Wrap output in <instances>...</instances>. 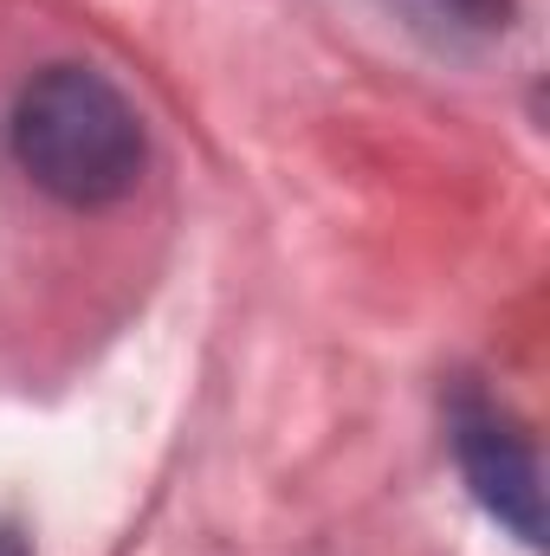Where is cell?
Returning a JSON list of instances; mask_svg holds the SVG:
<instances>
[{"label": "cell", "instance_id": "1", "mask_svg": "<svg viewBox=\"0 0 550 556\" xmlns=\"http://www.w3.org/2000/svg\"><path fill=\"white\" fill-rule=\"evenodd\" d=\"M13 162L33 188L65 207H117L149 168V130L137 104L98 65H46L26 78L7 117Z\"/></svg>", "mask_w": 550, "mask_h": 556}, {"label": "cell", "instance_id": "3", "mask_svg": "<svg viewBox=\"0 0 550 556\" xmlns=\"http://www.w3.org/2000/svg\"><path fill=\"white\" fill-rule=\"evenodd\" d=\"M402 13H409V26L447 39V46H479L518 20V0H402Z\"/></svg>", "mask_w": 550, "mask_h": 556}, {"label": "cell", "instance_id": "4", "mask_svg": "<svg viewBox=\"0 0 550 556\" xmlns=\"http://www.w3.org/2000/svg\"><path fill=\"white\" fill-rule=\"evenodd\" d=\"M0 556H33L26 531H20V525H7V518H0Z\"/></svg>", "mask_w": 550, "mask_h": 556}, {"label": "cell", "instance_id": "2", "mask_svg": "<svg viewBox=\"0 0 550 556\" xmlns=\"http://www.w3.org/2000/svg\"><path fill=\"white\" fill-rule=\"evenodd\" d=\"M447 446H453L460 479L479 498V511L499 531H512L525 551H538L545 544V485H538V453H532L525 427L492 395H479L473 382H453V395H447Z\"/></svg>", "mask_w": 550, "mask_h": 556}]
</instances>
